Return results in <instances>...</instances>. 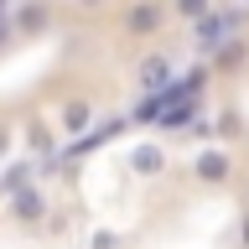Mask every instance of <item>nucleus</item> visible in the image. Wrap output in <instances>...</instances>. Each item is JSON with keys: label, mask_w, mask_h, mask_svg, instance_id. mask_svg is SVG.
<instances>
[{"label": "nucleus", "mask_w": 249, "mask_h": 249, "mask_svg": "<svg viewBox=\"0 0 249 249\" xmlns=\"http://www.w3.org/2000/svg\"><path fill=\"white\" fill-rule=\"evenodd\" d=\"M192 177H197L202 187H223L233 177V151H229V145H208V151H197Z\"/></svg>", "instance_id": "1"}, {"label": "nucleus", "mask_w": 249, "mask_h": 249, "mask_svg": "<svg viewBox=\"0 0 249 249\" xmlns=\"http://www.w3.org/2000/svg\"><path fill=\"white\" fill-rule=\"evenodd\" d=\"M166 166H171V151L161 145V140H140V145H130V171H135L140 182H156Z\"/></svg>", "instance_id": "2"}, {"label": "nucleus", "mask_w": 249, "mask_h": 249, "mask_svg": "<svg viewBox=\"0 0 249 249\" xmlns=\"http://www.w3.org/2000/svg\"><path fill=\"white\" fill-rule=\"evenodd\" d=\"M197 26V47L202 52H218V47L233 36V16H223V11H208L202 21H192Z\"/></svg>", "instance_id": "3"}, {"label": "nucleus", "mask_w": 249, "mask_h": 249, "mask_svg": "<svg viewBox=\"0 0 249 249\" xmlns=\"http://www.w3.org/2000/svg\"><path fill=\"white\" fill-rule=\"evenodd\" d=\"M166 83H171V62L161 57V52H151V57H140V62H135V89L161 93Z\"/></svg>", "instance_id": "4"}, {"label": "nucleus", "mask_w": 249, "mask_h": 249, "mask_svg": "<svg viewBox=\"0 0 249 249\" xmlns=\"http://www.w3.org/2000/svg\"><path fill=\"white\" fill-rule=\"evenodd\" d=\"M42 213H47L42 187H16V192H11V218H16V223H36Z\"/></svg>", "instance_id": "5"}, {"label": "nucleus", "mask_w": 249, "mask_h": 249, "mask_svg": "<svg viewBox=\"0 0 249 249\" xmlns=\"http://www.w3.org/2000/svg\"><path fill=\"white\" fill-rule=\"evenodd\" d=\"M47 0H26V5H21V11H5V21H11V36L16 31H21V36H31V31L36 26H47Z\"/></svg>", "instance_id": "6"}, {"label": "nucleus", "mask_w": 249, "mask_h": 249, "mask_svg": "<svg viewBox=\"0 0 249 249\" xmlns=\"http://www.w3.org/2000/svg\"><path fill=\"white\" fill-rule=\"evenodd\" d=\"M57 124L68 130V135H83V130L93 124V104H89V99H68L62 114H57Z\"/></svg>", "instance_id": "7"}, {"label": "nucleus", "mask_w": 249, "mask_h": 249, "mask_svg": "<svg viewBox=\"0 0 249 249\" xmlns=\"http://www.w3.org/2000/svg\"><path fill=\"white\" fill-rule=\"evenodd\" d=\"M156 26H161V5H151V0H140L135 11H130V31H135V36H151Z\"/></svg>", "instance_id": "8"}, {"label": "nucleus", "mask_w": 249, "mask_h": 249, "mask_svg": "<svg viewBox=\"0 0 249 249\" xmlns=\"http://www.w3.org/2000/svg\"><path fill=\"white\" fill-rule=\"evenodd\" d=\"M208 11H213V0H177V16L182 21H202Z\"/></svg>", "instance_id": "9"}, {"label": "nucleus", "mask_w": 249, "mask_h": 249, "mask_svg": "<svg viewBox=\"0 0 249 249\" xmlns=\"http://www.w3.org/2000/svg\"><path fill=\"white\" fill-rule=\"evenodd\" d=\"M89 249H120V233H109V229H104V233H93V244H89Z\"/></svg>", "instance_id": "10"}, {"label": "nucleus", "mask_w": 249, "mask_h": 249, "mask_svg": "<svg viewBox=\"0 0 249 249\" xmlns=\"http://www.w3.org/2000/svg\"><path fill=\"white\" fill-rule=\"evenodd\" d=\"M218 130H223V135H239L244 124H239V114H233V109H229V114H223V124H218Z\"/></svg>", "instance_id": "11"}, {"label": "nucleus", "mask_w": 249, "mask_h": 249, "mask_svg": "<svg viewBox=\"0 0 249 249\" xmlns=\"http://www.w3.org/2000/svg\"><path fill=\"white\" fill-rule=\"evenodd\" d=\"M239 249H249V208H244V223H239Z\"/></svg>", "instance_id": "12"}, {"label": "nucleus", "mask_w": 249, "mask_h": 249, "mask_svg": "<svg viewBox=\"0 0 249 249\" xmlns=\"http://www.w3.org/2000/svg\"><path fill=\"white\" fill-rule=\"evenodd\" d=\"M5 36H11V21H5V16H0V42H5Z\"/></svg>", "instance_id": "13"}]
</instances>
